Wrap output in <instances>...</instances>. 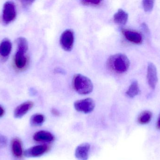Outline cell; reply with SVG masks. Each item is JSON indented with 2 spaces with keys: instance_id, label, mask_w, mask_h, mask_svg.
Wrapping results in <instances>:
<instances>
[{
  "instance_id": "1",
  "label": "cell",
  "mask_w": 160,
  "mask_h": 160,
  "mask_svg": "<svg viewBox=\"0 0 160 160\" xmlns=\"http://www.w3.org/2000/svg\"><path fill=\"white\" fill-rule=\"evenodd\" d=\"M108 65L111 70L118 74H122L128 71L129 67L130 61L125 54H117L109 57Z\"/></svg>"
},
{
  "instance_id": "2",
  "label": "cell",
  "mask_w": 160,
  "mask_h": 160,
  "mask_svg": "<svg viewBox=\"0 0 160 160\" xmlns=\"http://www.w3.org/2000/svg\"><path fill=\"white\" fill-rule=\"evenodd\" d=\"M73 87L80 95H86L93 91V85L90 79L82 74H76L73 79Z\"/></svg>"
},
{
  "instance_id": "3",
  "label": "cell",
  "mask_w": 160,
  "mask_h": 160,
  "mask_svg": "<svg viewBox=\"0 0 160 160\" xmlns=\"http://www.w3.org/2000/svg\"><path fill=\"white\" fill-rule=\"evenodd\" d=\"M16 16L17 9L15 3L12 1L6 2L3 8V21L6 24L9 23L16 18Z\"/></svg>"
},
{
  "instance_id": "4",
  "label": "cell",
  "mask_w": 160,
  "mask_h": 160,
  "mask_svg": "<svg viewBox=\"0 0 160 160\" xmlns=\"http://www.w3.org/2000/svg\"><path fill=\"white\" fill-rule=\"evenodd\" d=\"M75 41V34L73 30L68 29L61 35L60 44L66 51H70L73 49Z\"/></svg>"
},
{
  "instance_id": "5",
  "label": "cell",
  "mask_w": 160,
  "mask_h": 160,
  "mask_svg": "<svg viewBox=\"0 0 160 160\" xmlns=\"http://www.w3.org/2000/svg\"><path fill=\"white\" fill-rule=\"evenodd\" d=\"M74 108L76 111L85 114H88L93 111L95 107V102L91 98H86L75 101Z\"/></svg>"
},
{
  "instance_id": "6",
  "label": "cell",
  "mask_w": 160,
  "mask_h": 160,
  "mask_svg": "<svg viewBox=\"0 0 160 160\" xmlns=\"http://www.w3.org/2000/svg\"><path fill=\"white\" fill-rule=\"evenodd\" d=\"M49 148L46 145L35 146L25 150L24 156L29 158L38 157L48 152Z\"/></svg>"
},
{
  "instance_id": "7",
  "label": "cell",
  "mask_w": 160,
  "mask_h": 160,
  "mask_svg": "<svg viewBox=\"0 0 160 160\" xmlns=\"http://www.w3.org/2000/svg\"><path fill=\"white\" fill-rule=\"evenodd\" d=\"M147 80L148 85L151 89H155L158 82V72L157 68L154 64L148 63L147 69Z\"/></svg>"
},
{
  "instance_id": "8",
  "label": "cell",
  "mask_w": 160,
  "mask_h": 160,
  "mask_svg": "<svg viewBox=\"0 0 160 160\" xmlns=\"http://www.w3.org/2000/svg\"><path fill=\"white\" fill-rule=\"evenodd\" d=\"M34 106L32 101H27L22 103L15 109L14 116L16 118H21L26 114Z\"/></svg>"
},
{
  "instance_id": "9",
  "label": "cell",
  "mask_w": 160,
  "mask_h": 160,
  "mask_svg": "<svg viewBox=\"0 0 160 160\" xmlns=\"http://www.w3.org/2000/svg\"><path fill=\"white\" fill-rule=\"evenodd\" d=\"M122 32L127 40L136 44H142L143 38L140 33L128 29H122Z\"/></svg>"
},
{
  "instance_id": "10",
  "label": "cell",
  "mask_w": 160,
  "mask_h": 160,
  "mask_svg": "<svg viewBox=\"0 0 160 160\" xmlns=\"http://www.w3.org/2000/svg\"><path fill=\"white\" fill-rule=\"evenodd\" d=\"M90 145L87 143L82 144L76 148L75 157L79 160H88L89 157Z\"/></svg>"
},
{
  "instance_id": "11",
  "label": "cell",
  "mask_w": 160,
  "mask_h": 160,
  "mask_svg": "<svg viewBox=\"0 0 160 160\" xmlns=\"http://www.w3.org/2000/svg\"><path fill=\"white\" fill-rule=\"evenodd\" d=\"M33 140L38 142H51L54 140V137L51 132L46 131H40L35 133Z\"/></svg>"
},
{
  "instance_id": "12",
  "label": "cell",
  "mask_w": 160,
  "mask_h": 160,
  "mask_svg": "<svg viewBox=\"0 0 160 160\" xmlns=\"http://www.w3.org/2000/svg\"><path fill=\"white\" fill-rule=\"evenodd\" d=\"M26 53L22 51L17 50L14 59L15 65L17 68L21 70L26 66L27 64V58L25 55Z\"/></svg>"
},
{
  "instance_id": "13",
  "label": "cell",
  "mask_w": 160,
  "mask_h": 160,
  "mask_svg": "<svg viewBox=\"0 0 160 160\" xmlns=\"http://www.w3.org/2000/svg\"><path fill=\"white\" fill-rule=\"evenodd\" d=\"M12 49V43L8 39H4L0 43V55L3 58L9 56Z\"/></svg>"
},
{
  "instance_id": "14",
  "label": "cell",
  "mask_w": 160,
  "mask_h": 160,
  "mask_svg": "<svg viewBox=\"0 0 160 160\" xmlns=\"http://www.w3.org/2000/svg\"><path fill=\"white\" fill-rule=\"evenodd\" d=\"M11 150L14 157L19 158L22 156V148L20 140L14 138L11 142Z\"/></svg>"
},
{
  "instance_id": "15",
  "label": "cell",
  "mask_w": 160,
  "mask_h": 160,
  "mask_svg": "<svg viewBox=\"0 0 160 160\" xmlns=\"http://www.w3.org/2000/svg\"><path fill=\"white\" fill-rule=\"evenodd\" d=\"M113 18L115 22L117 24L125 25L128 22V14L123 9H119L114 15Z\"/></svg>"
},
{
  "instance_id": "16",
  "label": "cell",
  "mask_w": 160,
  "mask_h": 160,
  "mask_svg": "<svg viewBox=\"0 0 160 160\" xmlns=\"http://www.w3.org/2000/svg\"><path fill=\"white\" fill-rule=\"evenodd\" d=\"M153 115L150 111H144L140 114L138 117V122L142 125H147L150 123L152 118Z\"/></svg>"
},
{
  "instance_id": "17",
  "label": "cell",
  "mask_w": 160,
  "mask_h": 160,
  "mask_svg": "<svg viewBox=\"0 0 160 160\" xmlns=\"http://www.w3.org/2000/svg\"><path fill=\"white\" fill-rule=\"evenodd\" d=\"M140 92V90L138 82L137 81H134L130 85L128 89L126 92V94L129 97L132 98L138 95Z\"/></svg>"
},
{
  "instance_id": "18",
  "label": "cell",
  "mask_w": 160,
  "mask_h": 160,
  "mask_svg": "<svg viewBox=\"0 0 160 160\" xmlns=\"http://www.w3.org/2000/svg\"><path fill=\"white\" fill-rule=\"evenodd\" d=\"M45 117L41 114L33 115L30 118V124L33 126H39L44 123Z\"/></svg>"
},
{
  "instance_id": "19",
  "label": "cell",
  "mask_w": 160,
  "mask_h": 160,
  "mask_svg": "<svg viewBox=\"0 0 160 160\" xmlns=\"http://www.w3.org/2000/svg\"><path fill=\"white\" fill-rule=\"evenodd\" d=\"M17 49L26 53L28 50V43L27 39L23 37H19L17 39Z\"/></svg>"
},
{
  "instance_id": "20",
  "label": "cell",
  "mask_w": 160,
  "mask_h": 160,
  "mask_svg": "<svg viewBox=\"0 0 160 160\" xmlns=\"http://www.w3.org/2000/svg\"><path fill=\"white\" fill-rule=\"evenodd\" d=\"M154 1L151 0H144L142 1V5L144 11L146 12H150L154 8Z\"/></svg>"
},
{
  "instance_id": "21",
  "label": "cell",
  "mask_w": 160,
  "mask_h": 160,
  "mask_svg": "<svg viewBox=\"0 0 160 160\" xmlns=\"http://www.w3.org/2000/svg\"><path fill=\"white\" fill-rule=\"evenodd\" d=\"M81 3L84 5L90 6H97L101 3L100 0H83Z\"/></svg>"
},
{
  "instance_id": "22",
  "label": "cell",
  "mask_w": 160,
  "mask_h": 160,
  "mask_svg": "<svg viewBox=\"0 0 160 160\" xmlns=\"http://www.w3.org/2000/svg\"><path fill=\"white\" fill-rule=\"evenodd\" d=\"M142 27L143 30V31H144L145 33H147V34L149 33V28H148V26H147L146 23H142Z\"/></svg>"
},
{
  "instance_id": "23",
  "label": "cell",
  "mask_w": 160,
  "mask_h": 160,
  "mask_svg": "<svg viewBox=\"0 0 160 160\" xmlns=\"http://www.w3.org/2000/svg\"><path fill=\"white\" fill-rule=\"evenodd\" d=\"M34 1H21L22 3V5L24 7H27L29 6L30 5L32 4V3H33Z\"/></svg>"
},
{
  "instance_id": "24",
  "label": "cell",
  "mask_w": 160,
  "mask_h": 160,
  "mask_svg": "<svg viewBox=\"0 0 160 160\" xmlns=\"http://www.w3.org/2000/svg\"><path fill=\"white\" fill-rule=\"evenodd\" d=\"M52 113L53 115L56 116H58L60 115V112L58 110L55 109H52Z\"/></svg>"
},
{
  "instance_id": "25",
  "label": "cell",
  "mask_w": 160,
  "mask_h": 160,
  "mask_svg": "<svg viewBox=\"0 0 160 160\" xmlns=\"http://www.w3.org/2000/svg\"><path fill=\"white\" fill-rule=\"evenodd\" d=\"M5 111L3 107L0 105V117H2L4 115Z\"/></svg>"
},
{
  "instance_id": "26",
  "label": "cell",
  "mask_w": 160,
  "mask_h": 160,
  "mask_svg": "<svg viewBox=\"0 0 160 160\" xmlns=\"http://www.w3.org/2000/svg\"><path fill=\"white\" fill-rule=\"evenodd\" d=\"M157 128L158 129L160 130V113L158 117V120H157Z\"/></svg>"
}]
</instances>
